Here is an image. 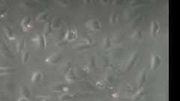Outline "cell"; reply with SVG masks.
Returning <instances> with one entry per match:
<instances>
[{
    "label": "cell",
    "mask_w": 180,
    "mask_h": 101,
    "mask_svg": "<svg viewBox=\"0 0 180 101\" xmlns=\"http://www.w3.org/2000/svg\"><path fill=\"white\" fill-rule=\"evenodd\" d=\"M18 101H29V100L28 98H26V97H20L19 98H18Z\"/></svg>",
    "instance_id": "cell-36"
},
{
    "label": "cell",
    "mask_w": 180,
    "mask_h": 101,
    "mask_svg": "<svg viewBox=\"0 0 180 101\" xmlns=\"http://www.w3.org/2000/svg\"><path fill=\"white\" fill-rule=\"evenodd\" d=\"M51 22H52L53 29H58L60 27V26H61V21H60V20L59 18H56V19H54Z\"/></svg>",
    "instance_id": "cell-29"
},
{
    "label": "cell",
    "mask_w": 180,
    "mask_h": 101,
    "mask_svg": "<svg viewBox=\"0 0 180 101\" xmlns=\"http://www.w3.org/2000/svg\"><path fill=\"white\" fill-rule=\"evenodd\" d=\"M125 39V37L122 34H117V35H114L112 40V43H115V44H119L120 43H122Z\"/></svg>",
    "instance_id": "cell-24"
},
{
    "label": "cell",
    "mask_w": 180,
    "mask_h": 101,
    "mask_svg": "<svg viewBox=\"0 0 180 101\" xmlns=\"http://www.w3.org/2000/svg\"><path fill=\"white\" fill-rule=\"evenodd\" d=\"M77 39V33L75 29L68 28L65 35V40L68 42L74 41Z\"/></svg>",
    "instance_id": "cell-8"
},
{
    "label": "cell",
    "mask_w": 180,
    "mask_h": 101,
    "mask_svg": "<svg viewBox=\"0 0 180 101\" xmlns=\"http://www.w3.org/2000/svg\"><path fill=\"white\" fill-rule=\"evenodd\" d=\"M113 97H119V95H118V94H113Z\"/></svg>",
    "instance_id": "cell-38"
},
{
    "label": "cell",
    "mask_w": 180,
    "mask_h": 101,
    "mask_svg": "<svg viewBox=\"0 0 180 101\" xmlns=\"http://www.w3.org/2000/svg\"><path fill=\"white\" fill-rule=\"evenodd\" d=\"M21 27L25 32H29L32 28V18L26 17L21 22Z\"/></svg>",
    "instance_id": "cell-13"
},
{
    "label": "cell",
    "mask_w": 180,
    "mask_h": 101,
    "mask_svg": "<svg viewBox=\"0 0 180 101\" xmlns=\"http://www.w3.org/2000/svg\"><path fill=\"white\" fill-rule=\"evenodd\" d=\"M114 77L115 76H113V74L111 71H108L106 74V76H105V80H106L107 82H111V81L114 80Z\"/></svg>",
    "instance_id": "cell-30"
},
{
    "label": "cell",
    "mask_w": 180,
    "mask_h": 101,
    "mask_svg": "<svg viewBox=\"0 0 180 101\" xmlns=\"http://www.w3.org/2000/svg\"><path fill=\"white\" fill-rule=\"evenodd\" d=\"M61 60H62L61 54L55 52V53H53L52 55L47 57L46 59H45V62L48 64H50V65H56V64H58Z\"/></svg>",
    "instance_id": "cell-7"
},
{
    "label": "cell",
    "mask_w": 180,
    "mask_h": 101,
    "mask_svg": "<svg viewBox=\"0 0 180 101\" xmlns=\"http://www.w3.org/2000/svg\"><path fill=\"white\" fill-rule=\"evenodd\" d=\"M20 93H21V97H26V98L29 99L32 96V94H31L30 91H29V88L26 85H21V88H20Z\"/></svg>",
    "instance_id": "cell-17"
},
{
    "label": "cell",
    "mask_w": 180,
    "mask_h": 101,
    "mask_svg": "<svg viewBox=\"0 0 180 101\" xmlns=\"http://www.w3.org/2000/svg\"><path fill=\"white\" fill-rule=\"evenodd\" d=\"M162 64V58L158 54H154L152 57L151 60V69L152 71H156L160 68Z\"/></svg>",
    "instance_id": "cell-6"
},
{
    "label": "cell",
    "mask_w": 180,
    "mask_h": 101,
    "mask_svg": "<svg viewBox=\"0 0 180 101\" xmlns=\"http://www.w3.org/2000/svg\"><path fill=\"white\" fill-rule=\"evenodd\" d=\"M48 16H49V13H48V12H42V13L39 14L37 16L36 20L40 22L44 21L45 20L47 19Z\"/></svg>",
    "instance_id": "cell-28"
},
{
    "label": "cell",
    "mask_w": 180,
    "mask_h": 101,
    "mask_svg": "<svg viewBox=\"0 0 180 101\" xmlns=\"http://www.w3.org/2000/svg\"><path fill=\"white\" fill-rule=\"evenodd\" d=\"M143 20V17L142 15H138L137 17L134 18L131 21L129 22V26L130 28H132V29H135V28L137 27L140 25V23H141V21Z\"/></svg>",
    "instance_id": "cell-19"
},
{
    "label": "cell",
    "mask_w": 180,
    "mask_h": 101,
    "mask_svg": "<svg viewBox=\"0 0 180 101\" xmlns=\"http://www.w3.org/2000/svg\"><path fill=\"white\" fill-rule=\"evenodd\" d=\"M22 62L23 64L26 65L28 62H29V59H30V53H29L28 51L24 50L22 52Z\"/></svg>",
    "instance_id": "cell-26"
},
{
    "label": "cell",
    "mask_w": 180,
    "mask_h": 101,
    "mask_svg": "<svg viewBox=\"0 0 180 101\" xmlns=\"http://www.w3.org/2000/svg\"><path fill=\"white\" fill-rule=\"evenodd\" d=\"M44 78V74H43L41 71H36L32 74V77H31V82L33 84L38 83V82H41L43 80V79Z\"/></svg>",
    "instance_id": "cell-12"
},
{
    "label": "cell",
    "mask_w": 180,
    "mask_h": 101,
    "mask_svg": "<svg viewBox=\"0 0 180 101\" xmlns=\"http://www.w3.org/2000/svg\"><path fill=\"white\" fill-rule=\"evenodd\" d=\"M40 101H51V100H50V97H43V98H41V100Z\"/></svg>",
    "instance_id": "cell-37"
},
{
    "label": "cell",
    "mask_w": 180,
    "mask_h": 101,
    "mask_svg": "<svg viewBox=\"0 0 180 101\" xmlns=\"http://www.w3.org/2000/svg\"><path fill=\"white\" fill-rule=\"evenodd\" d=\"M160 31V23L158 20H153L151 25V37L153 38H156Z\"/></svg>",
    "instance_id": "cell-11"
},
{
    "label": "cell",
    "mask_w": 180,
    "mask_h": 101,
    "mask_svg": "<svg viewBox=\"0 0 180 101\" xmlns=\"http://www.w3.org/2000/svg\"><path fill=\"white\" fill-rule=\"evenodd\" d=\"M117 20L118 16L116 14H112L111 15V17H110V23H111V24H115V23L117 22Z\"/></svg>",
    "instance_id": "cell-31"
},
{
    "label": "cell",
    "mask_w": 180,
    "mask_h": 101,
    "mask_svg": "<svg viewBox=\"0 0 180 101\" xmlns=\"http://www.w3.org/2000/svg\"><path fill=\"white\" fill-rule=\"evenodd\" d=\"M32 42L35 44V46L40 49H44L47 46V38L44 34H37L33 38Z\"/></svg>",
    "instance_id": "cell-3"
},
{
    "label": "cell",
    "mask_w": 180,
    "mask_h": 101,
    "mask_svg": "<svg viewBox=\"0 0 180 101\" xmlns=\"http://www.w3.org/2000/svg\"><path fill=\"white\" fill-rule=\"evenodd\" d=\"M113 45V43H112V40H111V38H109V37H106V38H104V39L103 40V43H102V48H103L104 49H111V47Z\"/></svg>",
    "instance_id": "cell-21"
},
{
    "label": "cell",
    "mask_w": 180,
    "mask_h": 101,
    "mask_svg": "<svg viewBox=\"0 0 180 101\" xmlns=\"http://www.w3.org/2000/svg\"><path fill=\"white\" fill-rule=\"evenodd\" d=\"M57 3H59V5H62L66 6L68 4V3H69V2H68V1H60V2H57Z\"/></svg>",
    "instance_id": "cell-35"
},
{
    "label": "cell",
    "mask_w": 180,
    "mask_h": 101,
    "mask_svg": "<svg viewBox=\"0 0 180 101\" xmlns=\"http://www.w3.org/2000/svg\"><path fill=\"white\" fill-rule=\"evenodd\" d=\"M53 31V26H52V22L51 21H49L48 23H46V25H45L44 28V35L45 36H47V35H49Z\"/></svg>",
    "instance_id": "cell-23"
},
{
    "label": "cell",
    "mask_w": 180,
    "mask_h": 101,
    "mask_svg": "<svg viewBox=\"0 0 180 101\" xmlns=\"http://www.w3.org/2000/svg\"><path fill=\"white\" fill-rule=\"evenodd\" d=\"M65 77H66V81L68 82V83H74L76 81V75L75 73H74V70L71 68L69 71H68L66 74H65Z\"/></svg>",
    "instance_id": "cell-15"
},
{
    "label": "cell",
    "mask_w": 180,
    "mask_h": 101,
    "mask_svg": "<svg viewBox=\"0 0 180 101\" xmlns=\"http://www.w3.org/2000/svg\"><path fill=\"white\" fill-rule=\"evenodd\" d=\"M138 57H139V54L137 52H135L132 55L130 56V58L125 62V65H124V70L126 72L131 71L133 68H134L135 65H136L137 62L138 60Z\"/></svg>",
    "instance_id": "cell-2"
},
{
    "label": "cell",
    "mask_w": 180,
    "mask_h": 101,
    "mask_svg": "<svg viewBox=\"0 0 180 101\" xmlns=\"http://www.w3.org/2000/svg\"><path fill=\"white\" fill-rule=\"evenodd\" d=\"M64 87H65V85H59V84H57V85H55L53 86V90L55 91H56V92L63 91V88H64Z\"/></svg>",
    "instance_id": "cell-32"
},
{
    "label": "cell",
    "mask_w": 180,
    "mask_h": 101,
    "mask_svg": "<svg viewBox=\"0 0 180 101\" xmlns=\"http://www.w3.org/2000/svg\"><path fill=\"white\" fill-rule=\"evenodd\" d=\"M75 97L71 92H63L61 95L59 96V100L60 101H70Z\"/></svg>",
    "instance_id": "cell-18"
},
{
    "label": "cell",
    "mask_w": 180,
    "mask_h": 101,
    "mask_svg": "<svg viewBox=\"0 0 180 101\" xmlns=\"http://www.w3.org/2000/svg\"><path fill=\"white\" fill-rule=\"evenodd\" d=\"M6 11H7V8L6 7L2 6V7L0 8V17H4L5 15Z\"/></svg>",
    "instance_id": "cell-34"
},
{
    "label": "cell",
    "mask_w": 180,
    "mask_h": 101,
    "mask_svg": "<svg viewBox=\"0 0 180 101\" xmlns=\"http://www.w3.org/2000/svg\"><path fill=\"white\" fill-rule=\"evenodd\" d=\"M146 94V90L144 88V87H142L140 88H138V91L132 96L131 97V101H139L142 99L145 94Z\"/></svg>",
    "instance_id": "cell-14"
},
{
    "label": "cell",
    "mask_w": 180,
    "mask_h": 101,
    "mask_svg": "<svg viewBox=\"0 0 180 101\" xmlns=\"http://www.w3.org/2000/svg\"><path fill=\"white\" fill-rule=\"evenodd\" d=\"M143 36V31L142 29H136L133 34L131 35V38L134 40H140Z\"/></svg>",
    "instance_id": "cell-20"
},
{
    "label": "cell",
    "mask_w": 180,
    "mask_h": 101,
    "mask_svg": "<svg viewBox=\"0 0 180 101\" xmlns=\"http://www.w3.org/2000/svg\"><path fill=\"white\" fill-rule=\"evenodd\" d=\"M5 32L6 37H7L8 39L9 40H11V41L16 40L17 39L16 34H15V32H14L11 28L5 27Z\"/></svg>",
    "instance_id": "cell-16"
},
{
    "label": "cell",
    "mask_w": 180,
    "mask_h": 101,
    "mask_svg": "<svg viewBox=\"0 0 180 101\" xmlns=\"http://www.w3.org/2000/svg\"><path fill=\"white\" fill-rule=\"evenodd\" d=\"M15 70L11 68H5V67H2L0 68V75H6V74H11V73L14 72Z\"/></svg>",
    "instance_id": "cell-25"
},
{
    "label": "cell",
    "mask_w": 180,
    "mask_h": 101,
    "mask_svg": "<svg viewBox=\"0 0 180 101\" xmlns=\"http://www.w3.org/2000/svg\"><path fill=\"white\" fill-rule=\"evenodd\" d=\"M61 69H62V72H63L64 74H66L68 71H69L71 69V62H70V61L66 62V63L62 66Z\"/></svg>",
    "instance_id": "cell-27"
},
{
    "label": "cell",
    "mask_w": 180,
    "mask_h": 101,
    "mask_svg": "<svg viewBox=\"0 0 180 101\" xmlns=\"http://www.w3.org/2000/svg\"><path fill=\"white\" fill-rule=\"evenodd\" d=\"M93 45V42L90 38H85L84 40L80 41L77 44L74 45V47L77 50H84L87 49L89 48H91Z\"/></svg>",
    "instance_id": "cell-5"
},
{
    "label": "cell",
    "mask_w": 180,
    "mask_h": 101,
    "mask_svg": "<svg viewBox=\"0 0 180 101\" xmlns=\"http://www.w3.org/2000/svg\"><path fill=\"white\" fill-rule=\"evenodd\" d=\"M147 80V72L146 70H143L140 73L139 76H138L137 80V88H140L143 87L144 84L146 83Z\"/></svg>",
    "instance_id": "cell-10"
},
{
    "label": "cell",
    "mask_w": 180,
    "mask_h": 101,
    "mask_svg": "<svg viewBox=\"0 0 180 101\" xmlns=\"http://www.w3.org/2000/svg\"><path fill=\"white\" fill-rule=\"evenodd\" d=\"M86 27L92 32H98L101 29V24L98 20L90 19L86 23Z\"/></svg>",
    "instance_id": "cell-4"
},
{
    "label": "cell",
    "mask_w": 180,
    "mask_h": 101,
    "mask_svg": "<svg viewBox=\"0 0 180 101\" xmlns=\"http://www.w3.org/2000/svg\"><path fill=\"white\" fill-rule=\"evenodd\" d=\"M0 53L3 56L8 58H13L14 57L13 52L9 47L8 45L5 43L2 38H0Z\"/></svg>",
    "instance_id": "cell-1"
},
{
    "label": "cell",
    "mask_w": 180,
    "mask_h": 101,
    "mask_svg": "<svg viewBox=\"0 0 180 101\" xmlns=\"http://www.w3.org/2000/svg\"><path fill=\"white\" fill-rule=\"evenodd\" d=\"M106 82L104 81H100V82H98L96 83V85L99 88H101V89H104V88H106Z\"/></svg>",
    "instance_id": "cell-33"
},
{
    "label": "cell",
    "mask_w": 180,
    "mask_h": 101,
    "mask_svg": "<svg viewBox=\"0 0 180 101\" xmlns=\"http://www.w3.org/2000/svg\"><path fill=\"white\" fill-rule=\"evenodd\" d=\"M139 12H140L139 8H135L129 9V10H128L126 12H125V20H128V22L131 21L134 18H135L136 17H137L138 15H139Z\"/></svg>",
    "instance_id": "cell-9"
},
{
    "label": "cell",
    "mask_w": 180,
    "mask_h": 101,
    "mask_svg": "<svg viewBox=\"0 0 180 101\" xmlns=\"http://www.w3.org/2000/svg\"><path fill=\"white\" fill-rule=\"evenodd\" d=\"M25 49V40L21 39L17 42L16 49L18 53H22Z\"/></svg>",
    "instance_id": "cell-22"
}]
</instances>
